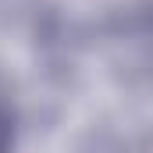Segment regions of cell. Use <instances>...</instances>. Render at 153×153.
I'll return each mask as SVG.
<instances>
[{
	"label": "cell",
	"instance_id": "1",
	"mask_svg": "<svg viewBox=\"0 0 153 153\" xmlns=\"http://www.w3.org/2000/svg\"><path fill=\"white\" fill-rule=\"evenodd\" d=\"M7 139H11V132H7V121L0 117V153H7Z\"/></svg>",
	"mask_w": 153,
	"mask_h": 153
}]
</instances>
